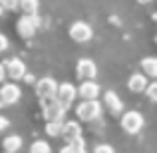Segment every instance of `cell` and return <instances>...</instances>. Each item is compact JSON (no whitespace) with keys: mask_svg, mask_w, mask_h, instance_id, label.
I'll use <instances>...</instances> for the list:
<instances>
[{"mask_svg":"<svg viewBox=\"0 0 157 153\" xmlns=\"http://www.w3.org/2000/svg\"><path fill=\"white\" fill-rule=\"evenodd\" d=\"M76 115L82 121H94L101 115V103L98 100H84L76 107Z\"/></svg>","mask_w":157,"mask_h":153,"instance_id":"1","label":"cell"},{"mask_svg":"<svg viewBox=\"0 0 157 153\" xmlns=\"http://www.w3.org/2000/svg\"><path fill=\"white\" fill-rule=\"evenodd\" d=\"M42 103V113H44V119L46 121H62L64 119V113H66V107L62 105L56 98H48V100H40Z\"/></svg>","mask_w":157,"mask_h":153,"instance_id":"2","label":"cell"},{"mask_svg":"<svg viewBox=\"0 0 157 153\" xmlns=\"http://www.w3.org/2000/svg\"><path fill=\"white\" fill-rule=\"evenodd\" d=\"M38 24H40V18L38 14H24L22 18L18 20V24H16V30H18V34L22 36V38H32V36L36 34V30H38Z\"/></svg>","mask_w":157,"mask_h":153,"instance_id":"3","label":"cell"},{"mask_svg":"<svg viewBox=\"0 0 157 153\" xmlns=\"http://www.w3.org/2000/svg\"><path fill=\"white\" fill-rule=\"evenodd\" d=\"M121 127L127 133H139L143 127V115L139 111H127L121 115Z\"/></svg>","mask_w":157,"mask_h":153,"instance_id":"4","label":"cell"},{"mask_svg":"<svg viewBox=\"0 0 157 153\" xmlns=\"http://www.w3.org/2000/svg\"><path fill=\"white\" fill-rule=\"evenodd\" d=\"M70 36H72L74 42L84 44V42H90V40H92L94 30H92V26L86 24V22H74L72 26H70Z\"/></svg>","mask_w":157,"mask_h":153,"instance_id":"5","label":"cell"},{"mask_svg":"<svg viewBox=\"0 0 157 153\" xmlns=\"http://www.w3.org/2000/svg\"><path fill=\"white\" fill-rule=\"evenodd\" d=\"M58 82L54 78H42V80L36 84V94H38L40 100H48V98H56L58 94Z\"/></svg>","mask_w":157,"mask_h":153,"instance_id":"6","label":"cell"},{"mask_svg":"<svg viewBox=\"0 0 157 153\" xmlns=\"http://www.w3.org/2000/svg\"><path fill=\"white\" fill-rule=\"evenodd\" d=\"M78 96V90L74 88V84H70V82H64V84L58 86V94H56V100L62 103V105L68 109L70 105H72V101L76 100Z\"/></svg>","mask_w":157,"mask_h":153,"instance_id":"7","label":"cell"},{"mask_svg":"<svg viewBox=\"0 0 157 153\" xmlns=\"http://www.w3.org/2000/svg\"><path fill=\"white\" fill-rule=\"evenodd\" d=\"M76 74L80 80H94V78L98 76V66L94 64L92 60H88V58H82L80 62H78L76 66Z\"/></svg>","mask_w":157,"mask_h":153,"instance_id":"8","label":"cell"},{"mask_svg":"<svg viewBox=\"0 0 157 153\" xmlns=\"http://www.w3.org/2000/svg\"><path fill=\"white\" fill-rule=\"evenodd\" d=\"M20 96H22V90H20L16 84H4L2 88H0V101H2L4 105L16 103L20 100Z\"/></svg>","mask_w":157,"mask_h":153,"instance_id":"9","label":"cell"},{"mask_svg":"<svg viewBox=\"0 0 157 153\" xmlns=\"http://www.w3.org/2000/svg\"><path fill=\"white\" fill-rule=\"evenodd\" d=\"M4 68H6V76L12 78V80H24V76H26V66H24V62L18 60V58L6 60Z\"/></svg>","mask_w":157,"mask_h":153,"instance_id":"10","label":"cell"},{"mask_svg":"<svg viewBox=\"0 0 157 153\" xmlns=\"http://www.w3.org/2000/svg\"><path fill=\"white\" fill-rule=\"evenodd\" d=\"M78 96L84 98V100H98V96H100V86H98L94 80H86V82L80 84Z\"/></svg>","mask_w":157,"mask_h":153,"instance_id":"11","label":"cell"},{"mask_svg":"<svg viewBox=\"0 0 157 153\" xmlns=\"http://www.w3.org/2000/svg\"><path fill=\"white\" fill-rule=\"evenodd\" d=\"M62 135H64L66 141H74V139L82 137V127L78 125L76 121H66L64 125H62Z\"/></svg>","mask_w":157,"mask_h":153,"instance_id":"12","label":"cell"},{"mask_svg":"<svg viewBox=\"0 0 157 153\" xmlns=\"http://www.w3.org/2000/svg\"><path fill=\"white\" fill-rule=\"evenodd\" d=\"M127 88H129L133 94L145 92V88H147V78L143 76V74H133V76L129 78V82H127Z\"/></svg>","mask_w":157,"mask_h":153,"instance_id":"13","label":"cell"},{"mask_svg":"<svg viewBox=\"0 0 157 153\" xmlns=\"http://www.w3.org/2000/svg\"><path fill=\"white\" fill-rule=\"evenodd\" d=\"M104 101H105V105H107V109L111 111V113H121V109H123V101L119 100V96L115 92H107L105 94V98H104Z\"/></svg>","mask_w":157,"mask_h":153,"instance_id":"14","label":"cell"},{"mask_svg":"<svg viewBox=\"0 0 157 153\" xmlns=\"http://www.w3.org/2000/svg\"><path fill=\"white\" fill-rule=\"evenodd\" d=\"M2 147H4L6 153H16L22 147V137H20V135H8L2 141Z\"/></svg>","mask_w":157,"mask_h":153,"instance_id":"15","label":"cell"},{"mask_svg":"<svg viewBox=\"0 0 157 153\" xmlns=\"http://www.w3.org/2000/svg\"><path fill=\"white\" fill-rule=\"evenodd\" d=\"M141 68H143V74L149 78H157V58L149 56V58H143L141 60Z\"/></svg>","mask_w":157,"mask_h":153,"instance_id":"16","label":"cell"},{"mask_svg":"<svg viewBox=\"0 0 157 153\" xmlns=\"http://www.w3.org/2000/svg\"><path fill=\"white\" fill-rule=\"evenodd\" d=\"M60 153H86V143L82 137L74 139V141H70L66 147H62Z\"/></svg>","mask_w":157,"mask_h":153,"instance_id":"17","label":"cell"},{"mask_svg":"<svg viewBox=\"0 0 157 153\" xmlns=\"http://www.w3.org/2000/svg\"><path fill=\"white\" fill-rule=\"evenodd\" d=\"M38 6L40 0H20V8H22L24 14H38Z\"/></svg>","mask_w":157,"mask_h":153,"instance_id":"18","label":"cell"},{"mask_svg":"<svg viewBox=\"0 0 157 153\" xmlns=\"http://www.w3.org/2000/svg\"><path fill=\"white\" fill-rule=\"evenodd\" d=\"M62 125H64L62 121H48L46 133L50 135V137H58V135H62Z\"/></svg>","mask_w":157,"mask_h":153,"instance_id":"19","label":"cell"},{"mask_svg":"<svg viewBox=\"0 0 157 153\" xmlns=\"http://www.w3.org/2000/svg\"><path fill=\"white\" fill-rule=\"evenodd\" d=\"M30 153H52V147L48 141H34L30 147Z\"/></svg>","mask_w":157,"mask_h":153,"instance_id":"20","label":"cell"},{"mask_svg":"<svg viewBox=\"0 0 157 153\" xmlns=\"http://www.w3.org/2000/svg\"><path fill=\"white\" fill-rule=\"evenodd\" d=\"M145 94H147V98H149L151 101H157V82H153V84H147Z\"/></svg>","mask_w":157,"mask_h":153,"instance_id":"21","label":"cell"},{"mask_svg":"<svg viewBox=\"0 0 157 153\" xmlns=\"http://www.w3.org/2000/svg\"><path fill=\"white\" fill-rule=\"evenodd\" d=\"M0 4H2L4 10H16V8H20V0H0Z\"/></svg>","mask_w":157,"mask_h":153,"instance_id":"22","label":"cell"},{"mask_svg":"<svg viewBox=\"0 0 157 153\" xmlns=\"http://www.w3.org/2000/svg\"><path fill=\"white\" fill-rule=\"evenodd\" d=\"M94 153H115L113 147L107 145V143H101V145H96L94 147Z\"/></svg>","mask_w":157,"mask_h":153,"instance_id":"23","label":"cell"},{"mask_svg":"<svg viewBox=\"0 0 157 153\" xmlns=\"http://www.w3.org/2000/svg\"><path fill=\"white\" fill-rule=\"evenodd\" d=\"M6 50H8V38L4 34H0V54L6 52Z\"/></svg>","mask_w":157,"mask_h":153,"instance_id":"24","label":"cell"},{"mask_svg":"<svg viewBox=\"0 0 157 153\" xmlns=\"http://www.w3.org/2000/svg\"><path fill=\"white\" fill-rule=\"evenodd\" d=\"M8 125H10V121H8V117H4V115H0V131L8 129Z\"/></svg>","mask_w":157,"mask_h":153,"instance_id":"25","label":"cell"},{"mask_svg":"<svg viewBox=\"0 0 157 153\" xmlns=\"http://www.w3.org/2000/svg\"><path fill=\"white\" fill-rule=\"evenodd\" d=\"M6 78H8V76H6V68H4V64H0V84H2Z\"/></svg>","mask_w":157,"mask_h":153,"instance_id":"26","label":"cell"},{"mask_svg":"<svg viewBox=\"0 0 157 153\" xmlns=\"http://www.w3.org/2000/svg\"><path fill=\"white\" fill-rule=\"evenodd\" d=\"M137 2H139V4H149L151 0H137Z\"/></svg>","mask_w":157,"mask_h":153,"instance_id":"27","label":"cell"},{"mask_svg":"<svg viewBox=\"0 0 157 153\" xmlns=\"http://www.w3.org/2000/svg\"><path fill=\"white\" fill-rule=\"evenodd\" d=\"M4 14V8H2V4H0V16H2Z\"/></svg>","mask_w":157,"mask_h":153,"instance_id":"28","label":"cell"},{"mask_svg":"<svg viewBox=\"0 0 157 153\" xmlns=\"http://www.w3.org/2000/svg\"><path fill=\"white\" fill-rule=\"evenodd\" d=\"M0 105H2V101H0Z\"/></svg>","mask_w":157,"mask_h":153,"instance_id":"29","label":"cell"},{"mask_svg":"<svg viewBox=\"0 0 157 153\" xmlns=\"http://www.w3.org/2000/svg\"><path fill=\"white\" fill-rule=\"evenodd\" d=\"M4 153H6V151H4Z\"/></svg>","mask_w":157,"mask_h":153,"instance_id":"30","label":"cell"}]
</instances>
